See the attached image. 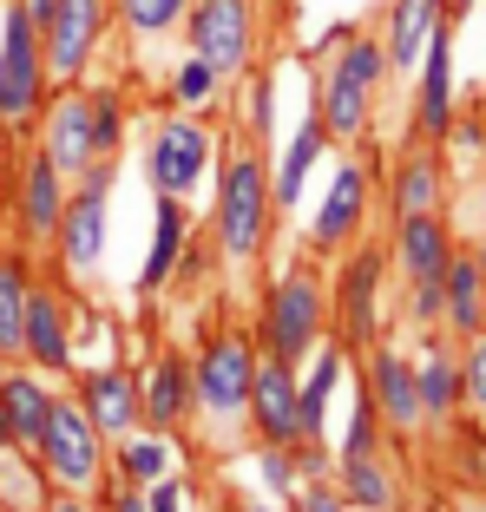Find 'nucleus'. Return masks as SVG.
Listing matches in <instances>:
<instances>
[{
  "label": "nucleus",
  "instance_id": "f257e3e1",
  "mask_svg": "<svg viewBox=\"0 0 486 512\" xmlns=\"http://www.w3.org/2000/svg\"><path fill=\"white\" fill-rule=\"evenodd\" d=\"M257 335L250 329H211L191 362V421L217 434V453L250 427V375H257Z\"/></svg>",
  "mask_w": 486,
  "mask_h": 512
},
{
  "label": "nucleus",
  "instance_id": "f03ea898",
  "mask_svg": "<svg viewBox=\"0 0 486 512\" xmlns=\"http://www.w3.org/2000/svg\"><path fill=\"white\" fill-rule=\"evenodd\" d=\"M276 230V191H270V158L263 145H237L217 171V211H211V243L224 263H257Z\"/></svg>",
  "mask_w": 486,
  "mask_h": 512
},
{
  "label": "nucleus",
  "instance_id": "7ed1b4c3",
  "mask_svg": "<svg viewBox=\"0 0 486 512\" xmlns=\"http://www.w3.org/2000/svg\"><path fill=\"white\" fill-rule=\"evenodd\" d=\"M322 335H329V276H322V256H296L270 283V296H263L257 348L303 368L322 348Z\"/></svg>",
  "mask_w": 486,
  "mask_h": 512
},
{
  "label": "nucleus",
  "instance_id": "20e7f679",
  "mask_svg": "<svg viewBox=\"0 0 486 512\" xmlns=\"http://www.w3.org/2000/svg\"><path fill=\"white\" fill-rule=\"evenodd\" d=\"M381 73H388L381 40L355 33V40L335 46L329 73H322V86H316V119L329 125V145H362V138H368V125H375Z\"/></svg>",
  "mask_w": 486,
  "mask_h": 512
},
{
  "label": "nucleus",
  "instance_id": "39448f33",
  "mask_svg": "<svg viewBox=\"0 0 486 512\" xmlns=\"http://www.w3.org/2000/svg\"><path fill=\"white\" fill-rule=\"evenodd\" d=\"M33 453H40V473L60 486V493H99V486H106L112 440L92 427L79 394H53V414H46V434H40Z\"/></svg>",
  "mask_w": 486,
  "mask_h": 512
},
{
  "label": "nucleus",
  "instance_id": "423d86ee",
  "mask_svg": "<svg viewBox=\"0 0 486 512\" xmlns=\"http://www.w3.org/2000/svg\"><path fill=\"white\" fill-rule=\"evenodd\" d=\"M381 283H388V256L375 243H349L342 250V270L329 283V335L349 362L381 335Z\"/></svg>",
  "mask_w": 486,
  "mask_h": 512
},
{
  "label": "nucleus",
  "instance_id": "0eeeda50",
  "mask_svg": "<svg viewBox=\"0 0 486 512\" xmlns=\"http://www.w3.org/2000/svg\"><path fill=\"white\" fill-rule=\"evenodd\" d=\"M355 375H362V388L375 394L388 440H414L427 427V414H421V375H414V342H408V335L381 329L375 342L355 355Z\"/></svg>",
  "mask_w": 486,
  "mask_h": 512
},
{
  "label": "nucleus",
  "instance_id": "6e6552de",
  "mask_svg": "<svg viewBox=\"0 0 486 512\" xmlns=\"http://www.w3.org/2000/svg\"><path fill=\"white\" fill-rule=\"evenodd\" d=\"M250 434L270 447H296L303 440V368L283 355H257L250 375Z\"/></svg>",
  "mask_w": 486,
  "mask_h": 512
},
{
  "label": "nucleus",
  "instance_id": "1a4fd4ad",
  "mask_svg": "<svg viewBox=\"0 0 486 512\" xmlns=\"http://www.w3.org/2000/svg\"><path fill=\"white\" fill-rule=\"evenodd\" d=\"M414 342V375H421V414L427 427L441 434L467 414V368H460V342L447 329H421Z\"/></svg>",
  "mask_w": 486,
  "mask_h": 512
},
{
  "label": "nucleus",
  "instance_id": "9d476101",
  "mask_svg": "<svg viewBox=\"0 0 486 512\" xmlns=\"http://www.w3.org/2000/svg\"><path fill=\"white\" fill-rule=\"evenodd\" d=\"M40 79H46V46L40 27H33L27 7L7 14V33H0V119H27L40 106Z\"/></svg>",
  "mask_w": 486,
  "mask_h": 512
},
{
  "label": "nucleus",
  "instance_id": "9b49d317",
  "mask_svg": "<svg viewBox=\"0 0 486 512\" xmlns=\"http://www.w3.org/2000/svg\"><path fill=\"white\" fill-rule=\"evenodd\" d=\"M106 197H112V171L106 165H92L86 178H79V191L66 197V211H60V256H66V270H99V256H106Z\"/></svg>",
  "mask_w": 486,
  "mask_h": 512
},
{
  "label": "nucleus",
  "instance_id": "f8f14e48",
  "mask_svg": "<svg viewBox=\"0 0 486 512\" xmlns=\"http://www.w3.org/2000/svg\"><path fill=\"white\" fill-rule=\"evenodd\" d=\"M211 178V132L198 119H165L152 138V184L158 197H198V184Z\"/></svg>",
  "mask_w": 486,
  "mask_h": 512
},
{
  "label": "nucleus",
  "instance_id": "ddd939ff",
  "mask_svg": "<svg viewBox=\"0 0 486 512\" xmlns=\"http://www.w3.org/2000/svg\"><path fill=\"white\" fill-rule=\"evenodd\" d=\"M250 40H257L250 0H198V7H191V53L211 60L224 79L250 66Z\"/></svg>",
  "mask_w": 486,
  "mask_h": 512
},
{
  "label": "nucleus",
  "instance_id": "4468645a",
  "mask_svg": "<svg viewBox=\"0 0 486 512\" xmlns=\"http://www.w3.org/2000/svg\"><path fill=\"white\" fill-rule=\"evenodd\" d=\"M368 224V165L349 158V165H335L329 178V197H322L316 224H309V256H342Z\"/></svg>",
  "mask_w": 486,
  "mask_h": 512
},
{
  "label": "nucleus",
  "instance_id": "2eb2a0df",
  "mask_svg": "<svg viewBox=\"0 0 486 512\" xmlns=\"http://www.w3.org/2000/svg\"><path fill=\"white\" fill-rule=\"evenodd\" d=\"M99 27H106V0H53V20L40 27L46 73L79 79V66H86L92 46H99Z\"/></svg>",
  "mask_w": 486,
  "mask_h": 512
},
{
  "label": "nucleus",
  "instance_id": "dca6fc26",
  "mask_svg": "<svg viewBox=\"0 0 486 512\" xmlns=\"http://www.w3.org/2000/svg\"><path fill=\"white\" fill-rule=\"evenodd\" d=\"M414 132L427 145H441L454 132V33H434L421 53V92H414Z\"/></svg>",
  "mask_w": 486,
  "mask_h": 512
},
{
  "label": "nucleus",
  "instance_id": "f3484780",
  "mask_svg": "<svg viewBox=\"0 0 486 512\" xmlns=\"http://www.w3.org/2000/svg\"><path fill=\"white\" fill-rule=\"evenodd\" d=\"M40 151L66 171V178H86L92 165H106V158H99V138H92V99L66 92L60 106L46 112V145Z\"/></svg>",
  "mask_w": 486,
  "mask_h": 512
},
{
  "label": "nucleus",
  "instance_id": "a211bd4d",
  "mask_svg": "<svg viewBox=\"0 0 486 512\" xmlns=\"http://www.w3.org/2000/svg\"><path fill=\"white\" fill-rule=\"evenodd\" d=\"M447 27V0H395V14H388V33H381V53H388V73L414 79L421 73V53L427 40Z\"/></svg>",
  "mask_w": 486,
  "mask_h": 512
},
{
  "label": "nucleus",
  "instance_id": "6ab92c4d",
  "mask_svg": "<svg viewBox=\"0 0 486 512\" xmlns=\"http://www.w3.org/2000/svg\"><path fill=\"white\" fill-rule=\"evenodd\" d=\"M441 329L454 342L486 329V283H480V263H473V243H454L447 256V276H441Z\"/></svg>",
  "mask_w": 486,
  "mask_h": 512
},
{
  "label": "nucleus",
  "instance_id": "aec40b11",
  "mask_svg": "<svg viewBox=\"0 0 486 512\" xmlns=\"http://www.w3.org/2000/svg\"><path fill=\"white\" fill-rule=\"evenodd\" d=\"M79 401H86L92 427H99L106 440H125L132 427H145V407H138V375H132V368H99V375H86Z\"/></svg>",
  "mask_w": 486,
  "mask_h": 512
},
{
  "label": "nucleus",
  "instance_id": "412c9836",
  "mask_svg": "<svg viewBox=\"0 0 486 512\" xmlns=\"http://www.w3.org/2000/svg\"><path fill=\"white\" fill-rule=\"evenodd\" d=\"M138 407H145V427L178 434V427L191 421V362H184V355H158L152 375L138 381Z\"/></svg>",
  "mask_w": 486,
  "mask_h": 512
},
{
  "label": "nucleus",
  "instance_id": "4be33fe9",
  "mask_svg": "<svg viewBox=\"0 0 486 512\" xmlns=\"http://www.w3.org/2000/svg\"><path fill=\"white\" fill-rule=\"evenodd\" d=\"M388 211H395V224L401 217L447 211V171H441V151L434 145H414L395 165V197H388Z\"/></svg>",
  "mask_w": 486,
  "mask_h": 512
},
{
  "label": "nucleus",
  "instance_id": "5701e85b",
  "mask_svg": "<svg viewBox=\"0 0 486 512\" xmlns=\"http://www.w3.org/2000/svg\"><path fill=\"white\" fill-rule=\"evenodd\" d=\"M60 211H66V171L53 165L46 151H33L27 178H20V230H27L33 243L53 237V230H60Z\"/></svg>",
  "mask_w": 486,
  "mask_h": 512
},
{
  "label": "nucleus",
  "instance_id": "b1692460",
  "mask_svg": "<svg viewBox=\"0 0 486 512\" xmlns=\"http://www.w3.org/2000/svg\"><path fill=\"white\" fill-rule=\"evenodd\" d=\"M33 368H46V375H60L66 362H73V348H66V309H60V296L53 289H40L33 283V296H27V348H20Z\"/></svg>",
  "mask_w": 486,
  "mask_h": 512
},
{
  "label": "nucleus",
  "instance_id": "393cba45",
  "mask_svg": "<svg viewBox=\"0 0 486 512\" xmlns=\"http://www.w3.org/2000/svg\"><path fill=\"white\" fill-rule=\"evenodd\" d=\"M335 486H342V499H349L355 512H395L401 486H395V467L381 460V453H349V460H335Z\"/></svg>",
  "mask_w": 486,
  "mask_h": 512
},
{
  "label": "nucleus",
  "instance_id": "a878e982",
  "mask_svg": "<svg viewBox=\"0 0 486 512\" xmlns=\"http://www.w3.org/2000/svg\"><path fill=\"white\" fill-rule=\"evenodd\" d=\"M191 243V211H184V197H158V224H152V256H145V270H138V289H165L178 276V256Z\"/></svg>",
  "mask_w": 486,
  "mask_h": 512
},
{
  "label": "nucleus",
  "instance_id": "bb28decb",
  "mask_svg": "<svg viewBox=\"0 0 486 512\" xmlns=\"http://www.w3.org/2000/svg\"><path fill=\"white\" fill-rule=\"evenodd\" d=\"M0 414L14 427L20 453H33L40 434H46V414H53V388H46L40 375H0Z\"/></svg>",
  "mask_w": 486,
  "mask_h": 512
},
{
  "label": "nucleus",
  "instance_id": "cd10ccee",
  "mask_svg": "<svg viewBox=\"0 0 486 512\" xmlns=\"http://www.w3.org/2000/svg\"><path fill=\"white\" fill-rule=\"evenodd\" d=\"M322 145H329V125H322L316 112H309V119H303V132L289 138L283 165L270 171V191H276V217H283V211H296V204H303V178H309V171H316Z\"/></svg>",
  "mask_w": 486,
  "mask_h": 512
},
{
  "label": "nucleus",
  "instance_id": "c85d7f7f",
  "mask_svg": "<svg viewBox=\"0 0 486 512\" xmlns=\"http://www.w3.org/2000/svg\"><path fill=\"white\" fill-rule=\"evenodd\" d=\"M112 467H119V480L132 486H152L171 473V434H158V427H132L125 440H112Z\"/></svg>",
  "mask_w": 486,
  "mask_h": 512
},
{
  "label": "nucleus",
  "instance_id": "c756f323",
  "mask_svg": "<svg viewBox=\"0 0 486 512\" xmlns=\"http://www.w3.org/2000/svg\"><path fill=\"white\" fill-rule=\"evenodd\" d=\"M27 296H33V276L20 256H0V355L14 362L27 348Z\"/></svg>",
  "mask_w": 486,
  "mask_h": 512
},
{
  "label": "nucleus",
  "instance_id": "7c9ffc66",
  "mask_svg": "<svg viewBox=\"0 0 486 512\" xmlns=\"http://www.w3.org/2000/svg\"><path fill=\"white\" fill-rule=\"evenodd\" d=\"M184 7H191V0H119V14H125V27H132V33H165V27H178Z\"/></svg>",
  "mask_w": 486,
  "mask_h": 512
},
{
  "label": "nucleus",
  "instance_id": "2f4dec72",
  "mask_svg": "<svg viewBox=\"0 0 486 512\" xmlns=\"http://www.w3.org/2000/svg\"><path fill=\"white\" fill-rule=\"evenodd\" d=\"M289 512H355L349 499H342V486H335V473H309L296 493H289Z\"/></svg>",
  "mask_w": 486,
  "mask_h": 512
},
{
  "label": "nucleus",
  "instance_id": "473e14b6",
  "mask_svg": "<svg viewBox=\"0 0 486 512\" xmlns=\"http://www.w3.org/2000/svg\"><path fill=\"white\" fill-rule=\"evenodd\" d=\"M217 66L211 60H198V53H191V60L178 66V106H211V92H217Z\"/></svg>",
  "mask_w": 486,
  "mask_h": 512
},
{
  "label": "nucleus",
  "instance_id": "72a5a7b5",
  "mask_svg": "<svg viewBox=\"0 0 486 512\" xmlns=\"http://www.w3.org/2000/svg\"><path fill=\"white\" fill-rule=\"evenodd\" d=\"M460 368H467V414H486V329L460 342Z\"/></svg>",
  "mask_w": 486,
  "mask_h": 512
},
{
  "label": "nucleus",
  "instance_id": "f704fd0d",
  "mask_svg": "<svg viewBox=\"0 0 486 512\" xmlns=\"http://www.w3.org/2000/svg\"><path fill=\"white\" fill-rule=\"evenodd\" d=\"M145 506H152V512H191V480H184V473L152 480V486H145Z\"/></svg>",
  "mask_w": 486,
  "mask_h": 512
},
{
  "label": "nucleus",
  "instance_id": "c9c22d12",
  "mask_svg": "<svg viewBox=\"0 0 486 512\" xmlns=\"http://www.w3.org/2000/svg\"><path fill=\"white\" fill-rule=\"evenodd\" d=\"M92 138H99V158L119 145V99H106V92L92 99Z\"/></svg>",
  "mask_w": 486,
  "mask_h": 512
},
{
  "label": "nucleus",
  "instance_id": "e433bc0d",
  "mask_svg": "<svg viewBox=\"0 0 486 512\" xmlns=\"http://www.w3.org/2000/svg\"><path fill=\"white\" fill-rule=\"evenodd\" d=\"M106 512H152V506H145V486L119 480V486H112V493H106Z\"/></svg>",
  "mask_w": 486,
  "mask_h": 512
},
{
  "label": "nucleus",
  "instance_id": "4c0bfd02",
  "mask_svg": "<svg viewBox=\"0 0 486 512\" xmlns=\"http://www.w3.org/2000/svg\"><path fill=\"white\" fill-rule=\"evenodd\" d=\"M441 512H486V486H467V480H460L454 493H447Z\"/></svg>",
  "mask_w": 486,
  "mask_h": 512
},
{
  "label": "nucleus",
  "instance_id": "58836bf2",
  "mask_svg": "<svg viewBox=\"0 0 486 512\" xmlns=\"http://www.w3.org/2000/svg\"><path fill=\"white\" fill-rule=\"evenodd\" d=\"M40 512H106V506H99V499H86V493H53Z\"/></svg>",
  "mask_w": 486,
  "mask_h": 512
},
{
  "label": "nucleus",
  "instance_id": "ea45409f",
  "mask_svg": "<svg viewBox=\"0 0 486 512\" xmlns=\"http://www.w3.org/2000/svg\"><path fill=\"white\" fill-rule=\"evenodd\" d=\"M230 512H289V506H283V499H257V493L243 499V493H237V499H230Z\"/></svg>",
  "mask_w": 486,
  "mask_h": 512
},
{
  "label": "nucleus",
  "instance_id": "a19ab883",
  "mask_svg": "<svg viewBox=\"0 0 486 512\" xmlns=\"http://www.w3.org/2000/svg\"><path fill=\"white\" fill-rule=\"evenodd\" d=\"M473 263H480V283H486V237H473Z\"/></svg>",
  "mask_w": 486,
  "mask_h": 512
},
{
  "label": "nucleus",
  "instance_id": "79ce46f5",
  "mask_svg": "<svg viewBox=\"0 0 486 512\" xmlns=\"http://www.w3.org/2000/svg\"><path fill=\"white\" fill-rule=\"evenodd\" d=\"M447 7H460V14H467V7H473V0H447Z\"/></svg>",
  "mask_w": 486,
  "mask_h": 512
},
{
  "label": "nucleus",
  "instance_id": "37998d69",
  "mask_svg": "<svg viewBox=\"0 0 486 512\" xmlns=\"http://www.w3.org/2000/svg\"><path fill=\"white\" fill-rule=\"evenodd\" d=\"M480 204H486V178H480Z\"/></svg>",
  "mask_w": 486,
  "mask_h": 512
},
{
  "label": "nucleus",
  "instance_id": "c03bdc74",
  "mask_svg": "<svg viewBox=\"0 0 486 512\" xmlns=\"http://www.w3.org/2000/svg\"><path fill=\"white\" fill-rule=\"evenodd\" d=\"M0 375H7V355H0Z\"/></svg>",
  "mask_w": 486,
  "mask_h": 512
},
{
  "label": "nucleus",
  "instance_id": "a18cd8bd",
  "mask_svg": "<svg viewBox=\"0 0 486 512\" xmlns=\"http://www.w3.org/2000/svg\"><path fill=\"white\" fill-rule=\"evenodd\" d=\"M480 421H486V414H480Z\"/></svg>",
  "mask_w": 486,
  "mask_h": 512
}]
</instances>
